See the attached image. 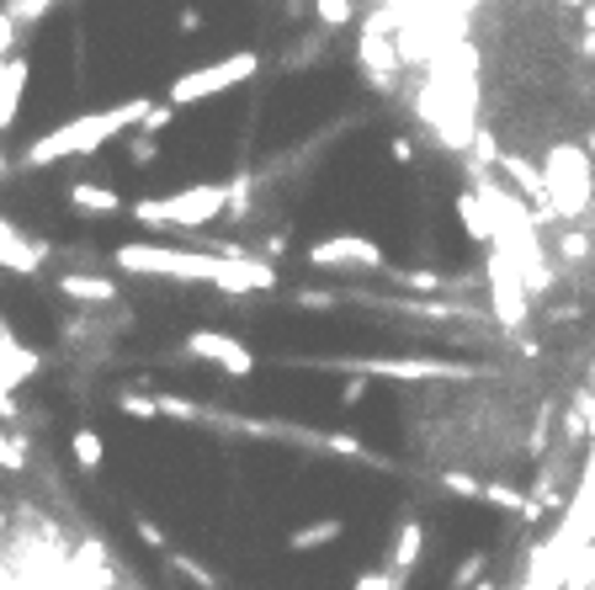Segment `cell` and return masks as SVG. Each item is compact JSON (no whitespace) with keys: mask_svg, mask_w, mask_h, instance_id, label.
<instances>
[{"mask_svg":"<svg viewBox=\"0 0 595 590\" xmlns=\"http://www.w3.org/2000/svg\"><path fill=\"white\" fill-rule=\"evenodd\" d=\"M399 17H367L361 22V37H357V64L367 75L372 90H393L399 86V69H404V54H399Z\"/></svg>","mask_w":595,"mask_h":590,"instance_id":"cell-6","label":"cell"},{"mask_svg":"<svg viewBox=\"0 0 595 590\" xmlns=\"http://www.w3.org/2000/svg\"><path fill=\"white\" fill-rule=\"evenodd\" d=\"M478 501H489V505H495V511H521V516H537V505L527 501V495H521L516 484H500V479H489Z\"/></svg>","mask_w":595,"mask_h":590,"instance_id":"cell-21","label":"cell"},{"mask_svg":"<svg viewBox=\"0 0 595 590\" xmlns=\"http://www.w3.org/2000/svg\"><path fill=\"white\" fill-rule=\"evenodd\" d=\"M452 213H457V224H463V235L474 239V245H495V213H489V203L478 197V192H457L452 197Z\"/></svg>","mask_w":595,"mask_h":590,"instance_id":"cell-15","label":"cell"},{"mask_svg":"<svg viewBox=\"0 0 595 590\" xmlns=\"http://www.w3.org/2000/svg\"><path fill=\"white\" fill-rule=\"evenodd\" d=\"M309 266L314 271H388L383 245H372L367 235H329L309 245Z\"/></svg>","mask_w":595,"mask_h":590,"instance_id":"cell-7","label":"cell"},{"mask_svg":"<svg viewBox=\"0 0 595 590\" xmlns=\"http://www.w3.org/2000/svg\"><path fill=\"white\" fill-rule=\"evenodd\" d=\"M314 17H320L325 32H340L357 22V0H314Z\"/></svg>","mask_w":595,"mask_h":590,"instance_id":"cell-22","label":"cell"},{"mask_svg":"<svg viewBox=\"0 0 595 590\" xmlns=\"http://www.w3.org/2000/svg\"><path fill=\"white\" fill-rule=\"evenodd\" d=\"M165 564H171L176 575H186V580H192L197 590H224V586H218V575H213V569H203V564H197V559H186V554H171V548H165Z\"/></svg>","mask_w":595,"mask_h":590,"instance_id":"cell-25","label":"cell"},{"mask_svg":"<svg viewBox=\"0 0 595 590\" xmlns=\"http://www.w3.org/2000/svg\"><path fill=\"white\" fill-rule=\"evenodd\" d=\"M160 154V133H144V128H128V160L133 165H149Z\"/></svg>","mask_w":595,"mask_h":590,"instance_id":"cell-28","label":"cell"},{"mask_svg":"<svg viewBox=\"0 0 595 590\" xmlns=\"http://www.w3.org/2000/svg\"><path fill=\"white\" fill-rule=\"evenodd\" d=\"M495 160H500V171L516 181V192H521L527 203L548 207V181H542V171H537L532 160H521V154H495Z\"/></svg>","mask_w":595,"mask_h":590,"instance_id":"cell-18","label":"cell"},{"mask_svg":"<svg viewBox=\"0 0 595 590\" xmlns=\"http://www.w3.org/2000/svg\"><path fill=\"white\" fill-rule=\"evenodd\" d=\"M229 213V181H192L171 197H144L133 203V218L144 229H176V235H197L213 218Z\"/></svg>","mask_w":595,"mask_h":590,"instance_id":"cell-2","label":"cell"},{"mask_svg":"<svg viewBox=\"0 0 595 590\" xmlns=\"http://www.w3.org/2000/svg\"><path fill=\"white\" fill-rule=\"evenodd\" d=\"M436 484H442L446 495H457V501H478L484 495V479H474V473H463V469H446Z\"/></svg>","mask_w":595,"mask_h":590,"instance_id":"cell-26","label":"cell"},{"mask_svg":"<svg viewBox=\"0 0 595 590\" xmlns=\"http://www.w3.org/2000/svg\"><path fill=\"white\" fill-rule=\"evenodd\" d=\"M0 469H6V473H22V469H28L22 437H11V431H0Z\"/></svg>","mask_w":595,"mask_h":590,"instance_id":"cell-30","label":"cell"},{"mask_svg":"<svg viewBox=\"0 0 595 590\" xmlns=\"http://www.w3.org/2000/svg\"><path fill=\"white\" fill-rule=\"evenodd\" d=\"M580 22H585V32H595V0H585V6H580Z\"/></svg>","mask_w":595,"mask_h":590,"instance_id":"cell-40","label":"cell"},{"mask_svg":"<svg viewBox=\"0 0 595 590\" xmlns=\"http://www.w3.org/2000/svg\"><path fill=\"white\" fill-rule=\"evenodd\" d=\"M118 410L128 415V420H154V399H149V394H118Z\"/></svg>","mask_w":595,"mask_h":590,"instance_id":"cell-31","label":"cell"},{"mask_svg":"<svg viewBox=\"0 0 595 590\" xmlns=\"http://www.w3.org/2000/svg\"><path fill=\"white\" fill-rule=\"evenodd\" d=\"M6 11H11L22 28H32V22H43V17L54 11V0H6Z\"/></svg>","mask_w":595,"mask_h":590,"instance_id":"cell-29","label":"cell"},{"mask_svg":"<svg viewBox=\"0 0 595 590\" xmlns=\"http://www.w3.org/2000/svg\"><path fill=\"white\" fill-rule=\"evenodd\" d=\"M282 277H277V266L261 261V256H250V250H235V256H218L213 266V288L224 298H245V293H271Z\"/></svg>","mask_w":595,"mask_h":590,"instance_id":"cell-9","label":"cell"},{"mask_svg":"<svg viewBox=\"0 0 595 590\" xmlns=\"http://www.w3.org/2000/svg\"><path fill=\"white\" fill-rule=\"evenodd\" d=\"M28 81H32V64L22 54L6 60V75H0V133H11L17 118H22V96H28Z\"/></svg>","mask_w":595,"mask_h":590,"instance_id":"cell-13","label":"cell"},{"mask_svg":"<svg viewBox=\"0 0 595 590\" xmlns=\"http://www.w3.org/2000/svg\"><path fill=\"white\" fill-rule=\"evenodd\" d=\"M0 532H6V511H0Z\"/></svg>","mask_w":595,"mask_h":590,"instance_id":"cell-42","label":"cell"},{"mask_svg":"<svg viewBox=\"0 0 595 590\" xmlns=\"http://www.w3.org/2000/svg\"><path fill=\"white\" fill-rule=\"evenodd\" d=\"M335 537H346V522H340V516H320V522H309V527L288 532V554H314V548H325Z\"/></svg>","mask_w":595,"mask_h":590,"instance_id":"cell-19","label":"cell"},{"mask_svg":"<svg viewBox=\"0 0 595 590\" xmlns=\"http://www.w3.org/2000/svg\"><path fill=\"white\" fill-rule=\"evenodd\" d=\"M203 28V11L197 6H181V32H197Z\"/></svg>","mask_w":595,"mask_h":590,"instance_id":"cell-39","label":"cell"},{"mask_svg":"<svg viewBox=\"0 0 595 590\" xmlns=\"http://www.w3.org/2000/svg\"><path fill=\"white\" fill-rule=\"evenodd\" d=\"M585 149H591V154H595V128H591V133H585Z\"/></svg>","mask_w":595,"mask_h":590,"instance_id":"cell-41","label":"cell"},{"mask_svg":"<svg viewBox=\"0 0 595 590\" xmlns=\"http://www.w3.org/2000/svg\"><path fill=\"white\" fill-rule=\"evenodd\" d=\"M17 37H22V22L0 6V54H11V49H17Z\"/></svg>","mask_w":595,"mask_h":590,"instance_id":"cell-35","label":"cell"},{"mask_svg":"<svg viewBox=\"0 0 595 590\" xmlns=\"http://www.w3.org/2000/svg\"><path fill=\"white\" fill-rule=\"evenodd\" d=\"M133 532H139V537H144L149 548H160V554H165V548H171V543H165V532L154 527V516H144V511H133Z\"/></svg>","mask_w":595,"mask_h":590,"instance_id":"cell-34","label":"cell"},{"mask_svg":"<svg viewBox=\"0 0 595 590\" xmlns=\"http://www.w3.org/2000/svg\"><path fill=\"white\" fill-rule=\"evenodd\" d=\"M357 590H404V580H393V575H378V569H372V575H361L357 580Z\"/></svg>","mask_w":595,"mask_h":590,"instance_id":"cell-36","label":"cell"},{"mask_svg":"<svg viewBox=\"0 0 595 590\" xmlns=\"http://www.w3.org/2000/svg\"><path fill=\"white\" fill-rule=\"evenodd\" d=\"M64 203H69V213H80V218H112V213H122V197L112 186H101V181H69Z\"/></svg>","mask_w":595,"mask_h":590,"instance_id":"cell-14","label":"cell"},{"mask_svg":"<svg viewBox=\"0 0 595 590\" xmlns=\"http://www.w3.org/2000/svg\"><path fill=\"white\" fill-rule=\"evenodd\" d=\"M60 293L69 303H118V282L112 277H96V271H64Z\"/></svg>","mask_w":595,"mask_h":590,"instance_id":"cell-17","label":"cell"},{"mask_svg":"<svg viewBox=\"0 0 595 590\" xmlns=\"http://www.w3.org/2000/svg\"><path fill=\"white\" fill-rule=\"evenodd\" d=\"M489 569V554L484 548H474V554H463L457 559V569H452V580H446V590H468V586H478V575Z\"/></svg>","mask_w":595,"mask_h":590,"instance_id":"cell-24","label":"cell"},{"mask_svg":"<svg viewBox=\"0 0 595 590\" xmlns=\"http://www.w3.org/2000/svg\"><path fill=\"white\" fill-rule=\"evenodd\" d=\"M542 181H548V213L559 218H580L595 192V154L585 144H559L542 154Z\"/></svg>","mask_w":595,"mask_h":590,"instance_id":"cell-3","label":"cell"},{"mask_svg":"<svg viewBox=\"0 0 595 590\" xmlns=\"http://www.w3.org/2000/svg\"><path fill=\"white\" fill-rule=\"evenodd\" d=\"M320 447H325V452H335V458H367V463H383V458H372V452H367V442H361V437H351V431H325V437H320Z\"/></svg>","mask_w":595,"mask_h":590,"instance_id":"cell-23","label":"cell"},{"mask_svg":"<svg viewBox=\"0 0 595 590\" xmlns=\"http://www.w3.org/2000/svg\"><path fill=\"white\" fill-rule=\"evenodd\" d=\"M250 75H261V54H256V49H239V54H224L218 64H203V69L176 75L171 90H165V101H176V107H197V101H213V96H224V90L245 86Z\"/></svg>","mask_w":595,"mask_h":590,"instance_id":"cell-5","label":"cell"},{"mask_svg":"<svg viewBox=\"0 0 595 590\" xmlns=\"http://www.w3.org/2000/svg\"><path fill=\"white\" fill-rule=\"evenodd\" d=\"M420 554H425V522H399L388 575H393V580H410V575H415V564H420Z\"/></svg>","mask_w":595,"mask_h":590,"instance_id":"cell-16","label":"cell"},{"mask_svg":"<svg viewBox=\"0 0 595 590\" xmlns=\"http://www.w3.org/2000/svg\"><path fill=\"white\" fill-rule=\"evenodd\" d=\"M325 367H351L367 378H457L463 367L431 362V356H357V362H325Z\"/></svg>","mask_w":595,"mask_h":590,"instance_id":"cell-11","label":"cell"},{"mask_svg":"<svg viewBox=\"0 0 595 590\" xmlns=\"http://www.w3.org/2000/svg\"><path fill=\"white\" fill-rule=\"evenodd\" d=\"M388 277H399V282H404V288H415V293H436V288H442V277H436V271H393V266H388Z\"/></svg>","mask_w":595,"mask_h":590,"instance_id":"cell-32","label":"cell"},{"mask_svg":"<svg viewBox=\"0 0 595 590\" xmlns=\"http://www.w3.org/2000/svg\"><path fill=\"white\" fill-rule=\"evenodd\" d=\"M112 261L128 277H171V282H213L218 250H165V245H118Z\"/></svg>","mask_w":595,"mask_h":590,"instance_id":"cell-4","label":"cell"},{"mask_svg":"<svg viewBox=\"0 0 595 590\" xmlns=\"http://www.w3.org/2000/svg\"><path fill=\"white\" fill-rule=\"evenodd\" d=\"M149 107H154V96H128V101H118V107L80 112V118H69V122H60V128H48V133H37V139L22 149V171H48V165H60V160L107 149L118 133L139 128Z\"/></svg>","mask_w":595,"mask_h":590,"instance_id":"cell-1","label":"cell"},{"mask_svg":"<svg viewBox=\"0 0 595 590\" xmlns=\"http://www.w3.org/2000/svg\"><path fill=\"white\" fill-rule=\"evenodd\" d=\"M293 303H303V309H329V303H335V293H309V288H298Z\"/></svg>","mask_w":595,"mask_h":590,"instance_id":"cell-38","label":"cell"},{"mask_svg":"<svg viewBox=\"0 0 595 590\" xmlns=\"http://www.w3.org/2000/svg\"><path fill=\"white\" fill-rule=\"evenodd\" d=\"M186 356L224 367L229 378H250V373H256V352H250L245 341H235V335H224V330H192V335H186Z\"/></svg>","mask_w":595,"mask_h":590,"instance_id":"cell-10","label":"cell"},{"mask_svg":"<svg viewBox=\"0 0 595 590\" xmlns=\"http://www.w3.org/2000/svg\"><path fill=\"white\" fill-rule=\"evenodd\" d=\"M361 399H367V373H357L351 384L340 388V405H361Z\"/></svg>","mask_w":595,"mask_h":590,"instance_id":"cell-37","label":"cell"},{"mask_svg":"<svg viewBox=\"0 0 595 590\" xmlns=\"http://www.w3.org/2000/svg\"><path fill=\"white\" fill-rule=\"evenodd\" d=\"M69 452H75V463L86 473H101V463H107V447H101V431L96 426H75L69 431Z\"/></svg>","mask_w":595,"mask_h":590,"instance_id":"cell-20","label":"cell"},{"mask_svg":"<svg viewBox=\"0 0 595 590\" xmlns=\"http://www.w3.org/2000/svg\"><path fill=\"white\" fill-rule=\"evenodd\" d=\"M43 245L37 239H28L11 218H0V271H17V277H37L43 271Z\"/></svg>","mask_w":595,"mask_h":590,"instance_id":"cell-12","label":"cell"},{"mask_svg":"<svg viewBox=\"0 0 595 590\" xmlns=\"http://www.w3.org/2000/svg\"><path fill=\"white\" fill-rule=\"evenodd\" d=\"M489 298H495V320L506 330H521L527 325V282H521V271L510 261L500 245H489Z\"/></svg>","mask_w":595,"mask_h":590,"instance_id":"cell-8","label":"cell"},{"mask_svg":"<svg viewBox=\"0 0 595 590\" xmlns=\"http://www.w3.org/2000/svg\"><path fill=\"white\" fill-rule=\"evenodd\" d=\"M154 410L165 415V420H208V410H197V405L181 399V394H154Z\"/></svg>","mask_w":595,"mask_h":590,"instance_id":"cell-27","label":"cell"},{"mask_svg":"<svg viewBox=\"0 0 595 590\" xmlns=\"http://www.w3.org/2000/svg\"><path fill=\"white\" fill-rule=\"evenodd\" d=\"M559 256H564V261H585V256H591V239H585V229H569V235L559 239Z\"/></svg>","mask_w":595,"mask_h":590,"instance_id":"cell-33","label":"cell"}]
</instances>
